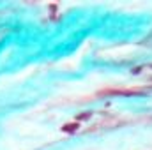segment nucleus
<instances>
[{
  "label": "nucleus",
  "mask_w": 152,
  "mask_h": 150,
  "mask_svg": "<svg viewBox=\"0 0 152 150\" xmlns=\"http://www.w3.org/2000/svg\"><path fill=\"white\" fill-rule=\"evenodd\" d=\"M142 44H143V46H152V32H150L147 37H145V41L142 42Z\"/></svg>",
  "instance_id": "nucleus-1"
}]
</instances>
